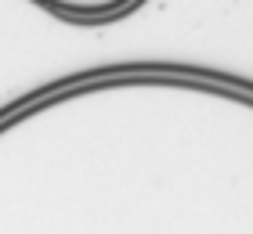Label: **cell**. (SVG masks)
<instances>
[{
    "label": "cell",
    "instance_id": "6da1fadb",
    "mask_svg": "<svg viewBox=\"0 0 253 234\" xmlns=\"http://www.w3.org/2000/svg\"><path fill=\"white\" fill-rule=\"evenodd\" d=\"M40 4L69 18H109V15H120L123 7H130L134 0H40Z\"/></svg>",
    "mask_w": 253,
    "mask_h": 234
}]
</instances>
